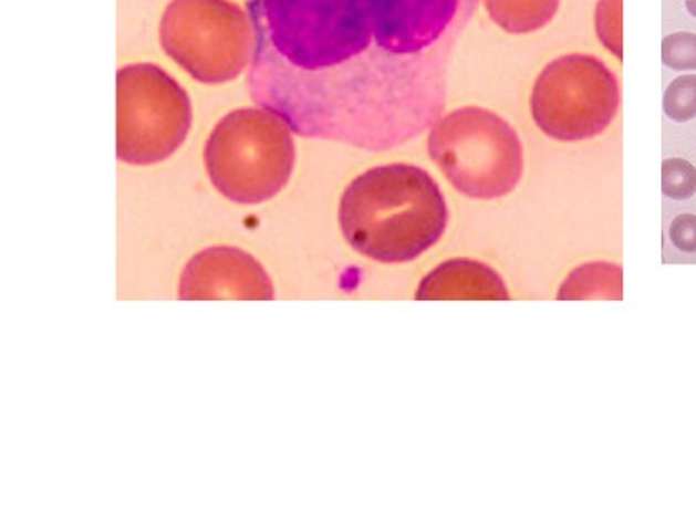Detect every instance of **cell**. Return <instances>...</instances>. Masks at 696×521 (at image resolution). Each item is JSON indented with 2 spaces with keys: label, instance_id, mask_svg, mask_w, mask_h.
Here are the masks:
<instances>
[{
  "label": "cell",
  "instance_id": "6da1fadb",
  "mask_svg": "<svg viewBox=\"0 0 696 521\" xmlns=\"http://www.w3.org/2000/svg\"><path fill=\"white\" fill-rule=\"evenodd\" d=\"M477 0H251L248 91L307 138L378 152L434 126Z\"/></svg>",
  "mask_w": 696,
  "mask_h": 521
},
{
  "label": "cell",
  "instance_id": "7a4b0ae2",
  "mask_svg": "<svg viewBox=\"0 0 696 521\" xmlns=\"http://www.w3.org/2000/svg\"><path fill=\"white\" fill-rule=\"evenodd\" d=\"M448 207L427 170L375 167L346 186L340 227L355 251L380 263H406L443 237Z\"/></svg>",
  "mask_w": 696,
  "mask_h": 521
},
{
  "label": "cell",
  "instance_id": "3957f363",
  "mask_svg": "<svg viewBox=\"0 0 696 521\" xmlns=\"http://www.w3.org/2000/svg\"><path fill=\"white\" fill-rule=\"evenodd\" d=\"M204 164L225 197L239 204L266 202L288 185L293 173L291 127L263 106L233 110L212 129Z\"/></svg>",
  "mask_w": 696,
  "mask_h": 521
},
{
  "label": "cell",
  "instance_id": "277c9868",
  "mask_svg": "<svg viewBox=\"0 0 696 521\" xmlns=\"http://www.w3.org/2000/svg\"><path fill=\"white\" fill-rule=\"evenodd\" d=\"M428 154L465 197L494 200L519 185L522 145L509 122L491 110L465 106L432 126Z\"/></svg>",
  "mask_w": 696,
  "mask_h": 521
},
{
  "label": "cell",
  "instance_id": "5b68a950",
  "mask_svg": "<svg viewBox=\"0 0 696 521\" xmlns=\"http://www.w3.org/2000/svg\"><path fill=\"white\" fill-rule=\"evenodd\" d=\"M160 44L191 79L225 84L253 63V21L228 0H173L160 20Z\"/></svg>",
  "mask_w": 696,
  "mask_h": 521
},
{
  "label": "cell",
  "instance_id": "8992f818",
  "mask_svg": "<svg viewBox=\"0 0 696 521\" xmlns=\"http://www.w3.org/2000/svg\"><path fill=\"white\" fill-rule=\"evenodd\" d=\"M191 103L187 91L152 63L117 72V157L150 166L172 157L187 138Z\"/></svg>",
  "mask_w": 696,
  "mask_h": 521
},
{
  "label": "cell",
  "instance_id": "52a82bcc",
  "mask_svg": "<svg viewBox=\"0 0 696 521\" xmlns=\"http://www.w3.org/2000/svg\"><path fill=\"white\" fill-rule=\"evenodd\" d=\"M619 106V79L591 54L550 61L531 91L533 121L558 142L595 138L610 127Z\"/></svg>",
  "mask_w": 696,
  "mask_h": 521
},
{
  "label": "cell",
  "instance_id": "ba28073f",
  "mask_svg": "<svg viewBox=\"0 0 696 521\" xmlns=\"http://www.w3.org/2000/svg\"><path fill=\"white\" fill-rule=\"evenodd\" d=\"M179 300H273L267 271L253 256L233 247H211L194 256L179 282Z\"/></svg>",
  "mask_w": 696,
  "mask_h": 521
},
{
  "label": "cell",
  "instance_id": "9c48e42d",
  "mask_svg": "<svg viewBox=\"0 0 696 521\" xmlns=\"http://www.w3.org/2000/svg\"><path fill=\"white\" fill-rule=\"evenodd\" d=\"M419 301H503L509 300L506 283L491 268L467 259L440 264L419 283Z\"/></svg>",
  "mask_w": 696,
  "mask_h": 521
},
{
  "label": "cell",
  "instance_id": "30bf717a",
  "mask_svg": "<svg viewBox=\"0 0 696 521\" xmlns=\"http://www.w3.org/2000/svg\"><path fill=\"white\" fill-rule=\"evenodd\" d=\"M489 18L509 33L537 32L552 21L561 0H482Z\"/></svg>",
  "mask_w": 696,
  "mask_h": 521
},
{
  "label": "cell",
  "instance_id": "8fae6325",
  "mask_svg": "<svg viewBox=\"0 0 696 521\" xmlns=\"http://www.w3.org/2000/svg\"><path fill=\"white\" fill-rule=\"evenodd\" d=\"M622 300V270L611 264H592L574 271L559 291V300Z\"/></svg>",
  "mask_w": 696,
  "mask_h": 521
},
{
  "label": "cell",
  "instance_id": "7c38bea8",
  "mask_svg": "<svg viewBox=\"0 0 696 521\" xmlns=\"http://www.w3.org/2000/svg\"><path fill=\"white\" fill-rule=\"evenodd\" d=\"M623 0H599L595 9V32L599 41L623 60Z\"/></svg>",
  "mask_w": 696,
  "mask_h": 521
},
{
  "label": "cell",
  "instance_id": "4fadbf2b",
  "mask_svg": "<svg viewBox=\"0 0 696 521\" xmlns=\"http://www.w3.org/2000/svg\"><path fill=\"white\" fill-rule=\"evenodd\" d=\"M664 112L676 122L696 117V75H683L672 81L665 91Z\"/></svg>",
  "mask_w": 696,
  "mask_h": 521
},
{
  "label": "cell",
  "instance_id": "5bb4252c",
  "mask_svg": "<svg viewBox=\"0 0 696 521\" xmlns=\"http://www.w3.org/2000/svg\"><path fill=\"white\" fill-rule=\"evenodd\" d=\"M662 190L674 200H688L696 194V169L683 158H668L662 166Z\"/></svg>",
  "mask_w": 696,
  "mask_h": 521
},
{
  "label": "cell",
  "instance_id": "9a60e30c",
  "mask_svg": "<svg viewBox=\"0 0 696 521\" xmlns=\"http://www.w3.org/2000/svg\"><path fill=\"white\" fill-rule=\"evenodd\" d=\"M662 61L672 70H696V35L677 32L662 42Z\"/></svg>",
  "mask_w": 696,
  "mask_h": 521
},
{
  "label": "cell",
  "instance_id": "2e32d148",
  "mask_svg": "<svg viewBox=\"0 0 696 521\" xmlns=\"http://www.w3.org/2000/svg\"><path fill=\"white\" fill-rule=\"evenodd\" d=\"M671 239L679 251L696 252V216H677L672 222Z\"/></svg>",
  "mask_w": 696,
  "mask_h": 521
},
{
  "label": "cell",
  "instance_id": "e0dca14e",
  "mask_svg": "<svg viewBox=\"0 0 696 521\" xmlns=\"http://www.w3.org/2000/svg\"><path fill=\"white\" fill-rule=\"evenodd\" d=\"M686 9H688L692 17L696 18V0H686Z\"/></svg>",
  "mask_w": 696,
  "mask_h": 521
}]
</instances>
